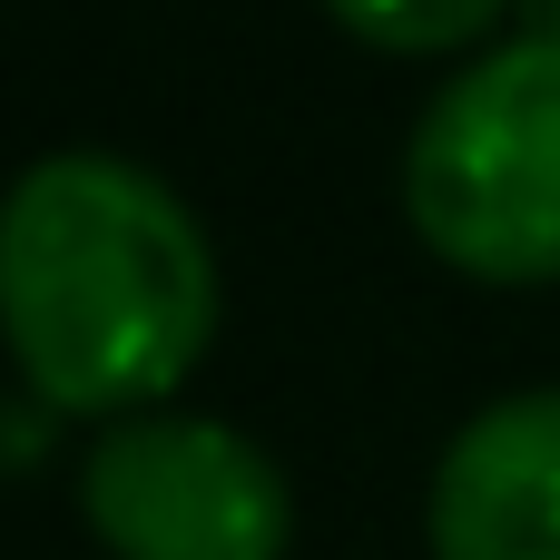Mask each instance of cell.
Returning a JSON list of instances; mask_svg holds the SVG:
<instances>
[{"mask_svg":"<svg viewBox=\"0 0 560 560\" xmlns=\"http://www.w3.org/2000/svg\"><path fill=\"white\" fill-rule=\"evenodd\" d=\"M217 335V246L118 148H49L0 197V345L59 413H138Z\"/></svg>","mask_w":560,"mask_h":560,"instance_id":"obj_1","label":"cell"},{"mask_svg":"<svg viewBox=\"0 0 560 560\" xmlns=\"http://www.w3.org/2000/svg\"><path fill=\"white\" fill-rule=\"evenodd\" d=\"M354 39H374V49H404V59H433V49H472L492 20H502V0H325Z\"/></svg>","mask_w":560,"mask_h":560,"instance_id":"obj_5","label":"cell"},{"mask_svg":"<svg viewBox=\"0 0 560 560\" xmlns=\"http://www.w3.org/2000/svg\"><path fill=\"white\" fill-rule=\"evenodd\" d=\"M79 512L118 560H285L295 541L276 453L207 413L108 423L79 463Z\"/></svg>","mask_w":560,"mask_h":560,"instance_id":"obj_3","label":"cell"},{"mask_svg":"<svg viewBox=\"0 0 560 560\" xmlns=\"http://www.w3.org/2000/svg\"><path fill=\"white\" fill-rule=\"evenodd\" d=\"M404 207L423 246L482 285L560 276V39L463 59L404 148Z\"/></svg>","mask_w":560,"mask_h":560,"instance_id":"obj_2","label":"cell"},{"mask_svg":"<svg viewBox=\"0 0 560 560\" xmlns=\"http://www.w3.org/2000/svg\"><path fill=\"white\" fill-rule=\"evenodd\" d=\"M423 532L433 560H560V394H502L443 443Z\"/></svg>","mask_w":560,"mask_h":560,"instance_id":"obj_4","label":"cell"}]
</instances>
